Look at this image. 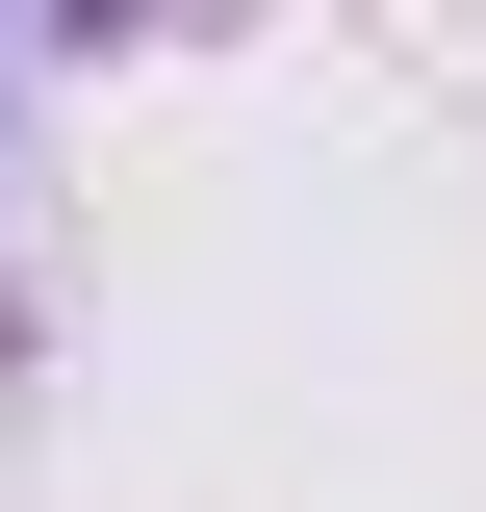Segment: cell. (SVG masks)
I'll use <instances>...</instances> for the list:
<instances>
[{"instance_id": "6da1fadb", "label": "cell", "mask_w": 486, "mask_h": 512, "mask_svg": "<svg viewBox=\"0 0 486 512\" xmlns=\"http://www.w3.org/2000/svg\"><path fill=\"white\" fill-rule=\"evenodd\" d=\"M52 26H77V52H103V26H180V0H52Z\"/></svg>"}]
</instances>
